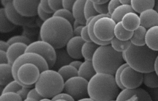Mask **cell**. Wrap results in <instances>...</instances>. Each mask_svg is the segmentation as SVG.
I'll return each mask as SVG.
<instances>
[{
  "mask_svg": "<svg viewBox=\"0 0 158 101\" xmlns=\"http://www.w3.org/2000/svg\"><path fill=\"white\" fill-rule=\"evenodd\" d=\"M144 84L151 89L158 87V75L154 71L143 73Z\"/></svg>",
  "mask_w": 158,
  "mask_h": 101,
  "instance_id": "obj_31",
  "label": "cell"
},
{
  "mask_svg": "<svg viewBox=\"0 0 158 101\" xmlns=\"http://www.w3.org/2000/svg\"><path fill=\"white\" fill-rule=\"evenodd\" d=\"M154 9L158 13V0L156 1V4H155V6H154Z\"/></svg>",
  "mask_w": 158,
  "mask_h": 101,
  "instance_id": "obj_61",
  "label": "cell"
},
{
  "mask_svg": "<svg viewBox=\"0 0 158 101\" xmlns=\"http://www.w3.org/2000/svg\"><path fill=\"white\" fill-rule=\"evenodd\" d=\"M116 22L110 17H103L98 19L93 28L96 38L101 41H110L114 37V28Z\"/></svg>",
  "mask_w": 158,
  "mask_h": 101,
  "instance_id": "obj_7",
  "label": "cell"
},
{
  "mask_svg": "<svg viewBox=\"0 0 158 101\" xmlns=\"http://www.w3.org/2000/svg\"><path fill=\"white\" fill-rule=\"evenodd\" d=\"M77 101H94V100L91 99V98L89 97H87V98H85V99H80V100H78Z\"/></svg>",
  "mask_w": 158,
  "mask_h": 101,
  "instance_id": "obj_59",
  "label": "cell"
},
{
  "mask_svg": "<svg viewBox=\"0 0 158 101\" xmlns=\"http://www.w3.org/2000/svg\"><path fill=\"white\" fill-rule=\"evenodd\" d=\"M149 94L152 97L153 101H158V87L152 89L149 91Z\"/></svg>",
  "mask_w": 158,
  "mask_h": 101,
  "instance_id": "obj_50",
  "label": "cell"
},
{
  "mask_svg": "<svg viewBox=\"0 0 158 101\" xmlns=\"http://www.w3.org/2000/svg\"><path fill=\"white\" fill-rule=\"evenodd\" d=\"M27 97L33 98V99L37 100L38 101L40 100L41 99L44 98L38 92V91H36V89L35 88H33L30 90V91L27 95Z\"/></svg>",
  "mask_w": 158,
  "mask_h": 101,
  "instance_id": "obj_45",
  "label": "cell"
},
{
  "mask_svg": "<svg viewBox=\"0 0 158 101\" xmlns=\"http://www.w3.org/2000/svg\"><path fill=\"white\" fill-rule=\"evenodd\" d=\"M96 73L92 61L85 60L78 70V76L85 78L88 81Z\"/></svg>",
  "mask_w": 158,
  "mask_h": 101,
  "instance_id": "obj_23",
  "label": "cell"
},
{
  "mask_svg": "<svg viewBox=\"0 0 158 101\" xmlns=\"http://www.w3.org/2000/svg\"><path fill=\"white\" fill-rule=\"evenodd\" d=\"M99 46V45L93 42V41L85 42L81 49L82 56L85 60L92 61L94 54Z\"/></svg>",
  "mask_w": 158,
  "mask_h": 101,
  "instance_id": "obj_28",
  "label": "cell"
},
{
  "mask_svg": "<svg viewBox=\"0 0 158 101\" xmlns=\"http://www.w3.org/2000/svg\"><path fill=\"white\" fill-rule=\"evenodd\" d=\"M120 5H121V3L120 2V0H110L109 1L108 3V11L109 14L110 15L112 14L114 10Z\"/></svg>",
  "mask_w": 158,
  "mask_h": 101,
  "instance_id": "obj_43",
  "label": "cell"
},
{
  "mask_svg": "<svg viewBox=\"0 0 158 101\" xmlns=\"http://www.w3.org/2000/svg\"><path fill=\"white\" fill-rule=\"evenodd\" d=\"M128 65L127 63H124L123 64H122V65L117 69V70L116 71L115 74V75H114L115 82H116L117 86H118V87H119L120 89H122V90H123V89H125V88L123 86V85H122V83H121V81H120V75H121V73H122L123 70L125 67H128Z\"/></svg>",
  "mask_w": 158,
  "mask_h": 101,
  "instance_id": "obj_38",
  "label": "cell"
},
{
  "mask_svg": "<svg viewBox=\"0 0 158 101\" xmlns=\"http://www.w3.org/2000/svg\"><path fill=\"white\" fill-rule=\"evenodd\" d=\"M27 46H28L27 44L20 42L14 43L10 45L7 50L6 51L8 63L12 65L15 60L19 57L25 53Z\"/></svg>",
  "mask_w": 158,
  "mask_h": 101,
  "instance_id": "obj_17",
  "label": "cell"
},
{
  "mask_svg": "<svg viewBox=\"0 0 158 101\" xmlns=\"http://www.w3.org/2000/svg\"><path fill=\"white\" fill-rule=\"evenodd\" d=\"M64 83L62 77L57 71L48 69L40 73L35 84V88L43 97L52 99L63 91Z\"/></svg>",
  "mask_w": 158,
  "mask_h": 101,
  "instance_id": "obj_5",
  "label": "cell"
},
{
  "mask_svg": "<svg viewBox=\"0 0 158 101\" xmlns=\"http://www.w3.org/2000/svg\"><path fill=\"white\" fill-rule=\"evenodd\" d=\"M131 44V43L130 40L129 41H122V40L117 39L115 37H114L110 41V45L112 47V48L115 50H116L117 52H120L125 51L128 48V47L130 46Z\"/></svg>",
  "mask_w": 158,
  "mask_h": 101,
  "instance_id": "obj_32",
  "label": "cell"
},
{
  "mask_svg": "<svg viewBox=\"0 0 158 101\" xmlns=\"http://www.w3.org/2000/svg\"><path fill=\"white\" fill-rule=\"evenodd\" d=\"M115 101H153L149 93L142 88L124 89L120 92Z\"/></svg>",
  "mask_w": 158,
  "mask_h": 101,
  "instance_id": "obj_13",
  "label": "cell"
},
{
  "mask_svg": "<svg viewBox=\"0 0 158 101\" xmlns=\"http://www.w3.org/2000/svg\"><path fill=\"white\" fill-rule=\"evenodd\" d=\"M82 63H83V62L80 61V60H73V62H72L70 65H71L72 66L76 68L77 70H78L79 68H80V67L81 65L82 64Z\"/></svg>",
  "mask_w": 158,
  "mask_h": 101,
  "instance_id": "obj_53",
  "label": "cell"
},
{
  "mask_svg": "<svg viewBox=\"0 0 158 101\" xmlns=\"http://www.w3.org/2000/svg\"><path fill=\"white\" fill-rule=\"evenodd\" d=\"M40 6L41 7V9L44 12H46V13L51 14H53L54 13V11L50 7V6L49 5V3H48V1H47V0H40Z\"/></svg>",
  "mask_w": 158,
  "mask_h": 101,
  "instance_id": "obj_44",
  "label": "cell"
},
{
  "mask_svg": "<svg viewBox=\"0 0 158 101\" xmlns=\"http://www.w3.org/2000/svg\"><path fill=\"white\" fill-rule=\"evenodd\" d=\"M145 42L149 48L158 52V25L147 30Z\"/></svg>",
  "mask_w": 158,
  "mask_h": 101,
  "instance_id": "obj_20",
  "label": "cell"
},
{
  "mask_svg": "<svg viewBox=\"0 0 158 101\" xmlns=\"http://www.w3.org/2000/svg\"><path fill=\"white\" fill-rule=\"evenodd\" d=\"M140 25L146 29L158 25V13L154 9H149L139 14Z\"/></svg>",
  "mask_w": 158,
  "mask_h": 101,
  "instance_id": "obj_16",
  "label": "cell"
},
{
  "mask_svg": "<svg viewBox=\"0 0 158 101\" xmlns=\"http://www.w3.org/2000/svg\"><path fill=\"white\" fill-rule=\"evenodd\" d=\"M121 22L125 29L134 31L140 26L139 16L136 12H129L123 16Z\"/></svg>",
  "mask_w": 158,
  "mask_h": 101,
  "instance_id": "obj_18",
  "label": "cell"
},
{
  "mask_svg": "<svg viewBox=\"0 0 158 101\" xmlns=\"http://www.w3.org/2000/svg\"><path fill=\"white\" fill-rule=\"evenodd\" d=\"M154 71L158 75V55L157 56L154 62Z\"/></svg>",
  "mask_w": 158,
  "mask_h": 101,
  "instance_id": "obj_55",
  "label": "cell"
},
{
  "mask_svg": "<svg viewBox=\"0 0 158 101\" xmlns=\"http://www.w3.org/2000/svg\"><path fill=\"white\" fill-rule=\"evenodd\" d=\"M48 3L54 12L63 8L62 1L61 0H49Z\"/></svg>",
  "mask_w": 158,
  "mask_h": 101,
  "instance_id": "obj_40",
  "label": "cell"
},
{
  "mask_svg": "<svg viewBox=\"0 0 158 101\" xmlns=\"http://www.w3.org/2000/svg\"><path fill=\"white\" fill-rule=\"evenodd\" d=\"M53 15L62 17V18L66 19L67 20H68L72 25L73 23V22L75 21L72 12L71 11L65 9L64 8L59 9V10H57L56 12H55L53 14Z\"/></svg>",
  "mask_w": 158,
  "mask_h": 101,
  "instance_id": "obj_36",
  "label": "cell"
},
{
  "mask_svg": "<svg viewBox=\"0 0 158 101\" xmlns=\"http://www.w3.org/2000/svg\"><path fill=\"white\" fill-rule=\"evenodd\" d=\"M39 101H52L51 100V99H48V98H43L42 99H41Z\"/></svg>",
  "mask_w": 158,
  "mask_h": 101,
  "instance_id": "obj_62",
  "label": "cell"
},
{
  "mask_svg": "<svg viewBox=\"0 0 158 101\" xmlns=\"http://www.w3.org/2000/svg\"><path fill=\"white\" fill-rule=\"evenodd\" d=\"M10 2V1H9V0H8V1H6V0H1V4H2V5L4 7H5L7 6V4L9 2Z\"/></svg>",
  "mask_w": 158,
  "mask_h": 101,
  "instance_id": "obj_58",
  "label": "cell"
},
{
  "mask_svg": "<svg viewBox=\"0 0 158 101\" xmlns=\"http://www.w3.org/2000/svg\"><path fill=\"white\" fill-rule=\"evenodd\" d=\"M15 25L7 18L4 7L0 8V31L9 33L15 29Z\"/></svg>",
  "mask_w": 158,
  "mask_h": 101,
  "instance_id": "obj_27",
  "label": "cell"
},
{
  "mask_svg": "<svg viewBox=\"0 0 158 101\" xmlns=\"http://www.w3.org/2000/svg\"><path fill=\"white\" fill-rule=\"evenodd\" d=\"M39 68L34 63H26L18 69L17 76L20 83L24 86L32 88L40 75Z\"/></svg>",
  "mask_w": 158,
  "mask_h": 101,
  "instance_id": "obj_10",
  "label": "cell"
},
{
  "mask_svg": "<svg viewBox=\"0 0 158 101\" xmlns=\"http://www.w3.org/2000/svg\"><path fill=\"white\" fill-rule=\"evenodd\" d=\"M156 4L155 0H131V6L136 13L141 14L142 12L154 9Z\"/></svg>",
  "mask_w": 158,
  "mask_h": 101,
  "instance_id": "obj_24",
  "label": "cell"
},
{
  "mask_svg": "<svg viewBox=\"0 0 158 101\" xmlns=\"http://www.w3.org/2000/svg\"><path fill=\"white\" fill-rule=\"evenodd\" d=\"M72 25L66 19L52 15L43 22L40 30L41 40L49 43L55 49L63 48L73 37Z\"/></svg>",
  "mask_w": 158,
  "mask_h": 101,
  "instance_id": "obj_1",
  "label": "cell"
},
{
  "mask_svg": "<svg viewBox=\"0 0 158 101\" xmlns=\"http://www.w3.org/2000/svg\"><path fill=\"white\" fill-rule=\"evenodd\" d=\"M93 3L98 4H104L106 3H108L109 2V0H92Z\"/></svg>",
  "mask_w": 158,
  "mask_h": 101,
  "instance_id": "obj_54",
  "label": "cell"
},
{
  "mask_svg": "<svg viewBox=\"0 0 158 101\" xmlns=\"http://www.w3.org/2000/svg\"><path fill=\"white\" fill-rule=\"evenodd\" d=\"M85 41L81 36H73L67 42L66 50L69 55L73 59H81L83 58L81 49Z\"/></svg>",
  "mask_w": 158,
  "mask_h": 101,
  "instance_id": "obj_15",
  "label": "cell"
},
{
  "mask_svg": "<svg viewBox=\"0 0 158 101\" xmlns=\"http://www.w3.org/2000/svg\"><path fill=\"white\" fill-rule=\"evenodd\" d=\"M133 31H130L125 29L122 22L117 23L114 28V35L117 39L122 41H129L131 38Z\"/></svg>",
  "mask_w": 158,
  "mask_h": 101,
  "instance_id": "obj_29",
  "label": "cell"
},
{
  "mask_svg": "<svg viewBox=\"0 0 158 101\" xmlns=\"http://www.w3.org/2000/svg\"><path fill=\"white\" fill-rule=\"evenodd\" d=\"M122 52L115 50L110 44L99 46L94 54L92 62L96 73L115 75L123 64Z\"/></svg>",
  "mask_w": 158,
  "mask_h": 101,
  "instance_id": "obj_4",
  "label": "cell"
},
{
  "mask_svg": "<svg viewBox=\"0 0 158 101\" xmlns=\"http://www.w3.org/2000/svg\"><path fill=\"white\" fill-rule=\"evenodd\" d=\"M146 32L147 29L140 25L133 31V36L130 40L131 43L137 46H143L146 45L145 36Z\"/></svg>",
  "mask_w": 158,
  "mask_h": 101,
  "instance_id": "obj_25",
  "label": "cell"
},
{
  "mask_svg": "<svg viewBox=\"0 0 158 101\" xmlns=\"http://www.w3.org/2000/svg\"><path fill=\"white\" fill-rule=\"evenodd\" d=\"M8 63V59L6 51L0 50V64Z\"/></svg>",
  "mask_w": 158,
  "mask_h": 101,
  "instance_id": "obj_49",
  "label": "cell"
},
{
  "mask_svg": "<svg viewBox=\"0 0 158 101\" xmlns=\"http://www.w3.org/2000/svg\"><path fill=\"white\" fill-rule=\"evenodd\" d=\"M57 72L61 75L64 82L71 78L78 76V70L71 65H67L59 69Z\"/></svg>",
  "mask_w": 158,
  "mask_h": 101,
  "instance_id": "obj_30",
  "label": "cell"
},
{
  "mask_svg": "<svg viewBox=\"0 0 158 101\" xmlns=\"http://www.w3.org/2000/svg\"><path fill=\"white\" fill-rule=\"evenodd\" d=\"M129 12H135L131 5L121 4L118 6L110 15V18L116 23L120 22L123 16Z\"/></svg>",
  "mask_w": 158,
  "mask_h": 101,
  "instance_id": "obj_26",
  "label": "cell"
},
{
  "mask_svg": "<svg viewBox=\"0 0 158 101\" xmlns=\"http://www.w3.org/2000/svg\"><path fill=\"white\" fill-rule=\"evenodd\" d=\"M38 17H40V18L43 21V22H45L46 20H47L48 19H49V18H51L53 14H48V13H46V12H44L42 9L41 7H40V4H39V6L38 7Z\"/></svg>",
  "mask_w": 158,
  "mask_h": 101,
  "instance_id": "obj_42",
  "label": "cell"
},
{
  "mask_svg": "<svg viewBox=\"0 0 158 101\" xmlns=\"http://www.w3.org/2000/svg\"><path fill=\"white\" fill-rule=\"evenodd\" d=\"M84 14L86 21L93 17L99 15L94 9L92 0H86L84 7Z\"/></svg>",
  "mask_w": 158,
  "mask_h": 101,
  "instance_id": "obj_33",
  "label": "cell"
},
{
  "mask_svg": "<svg viewBox=\"0 0 158 101\" xmlns=\"http://www.w3.org/2000/svg\"><path fill=\"white\" fill-rule=\"evenodd\" d=\"M57 99H64L67 101H75L70 95H69L67 93H65V92L59 93V94H57L56 95H55L53 98L51 99V100L52 101L57 100Z\"/></svg>",
  "mask_w": 158,
  "mask_h": 101,
  "instance_id": "obj_41",
  "label": "cell"
},
{
  "mask_svg": "<svg viewBox=\"0 0 158 101\" xmlns=\"http://www.w3.org/2000/svg\"><path fill=\"white\" fill-rule=\"evenodd\" d=\"M75 2V0H62V7L64 9L72 12Z\"/></svg>",
  "mask_w": 158,
  "mask_h": 101,
  "instance_id": "obj_47",
  "label": "cell"
},
{
  "mask_svg": "<svg viewBox=\"0 0 158 101\" xmlns=\"http://www.w3.org/2000/svg\"><path fill=\"white\" fill-rule=\"evenodd\" d=\"M81 25H81V24H80L78 22H77V21L75 20V21H74V22H73V23L72 24L73 29H75V28H76L77 27H78V26H81Z\"/></svg>",
  "mask_w": 158,
  "mask_h": 101,
  "instance_id": "obj_57",
  "label": "cell"
},
{
  "mask_svg": "<svg viewBox=\"0 0 158 101\" xmlns=\"http://www.w3.org/2000/svg\"><path fill=\"white\" fill-rule=\"evenodd\" d=\"M109 101H115V99H114V100H110Z\"/></svg>",
  "mask_w": 158,
  "mask_h": 101,
  "instance_id": "obj_64",
  "label": "cell"
},
{
  "mask_svg": "<svg viewBox=\"0 0 158 101\" xmlns=\"http://www.w3.org/2000/svg\"><path fill=\"white\" fill-rule=\"evenodd\" d=\"M25 52H34L42 56L47 62L49 69H52L56 60V49L49 43L38 40L27 46Z\"/></svg>",
  "mask_w": 158,
  "mask_h": 101,
  "instance_id": "obj_8",
  "label": "cell"
},
{
  "mask_svg": "<svg viewBox=\"0 0 158 101\" xmlns=\"http://www.w3.org/2000/svg\"><path fill=\"white\" fill-rule=\"evenodd\" d=\"M12 3L15 10L22 16L33 17L38 15L39 0H13Z\"/></svg>",
  "mask_w": 158,
  "mask_h": 101,
  "instance_id": "obj_14",
  "label": "cell"
},
{
  "mask_svg": "<svg viewBox=\"0 0 158 101\" xmlns=\"http://www.w3.org/2000/svg\"><path fill=\"white\" fill-rule=\"evenodd\" d=\"M0 101H23V99L17 92H6L1 94Z\"/></svg>",
  "mask_w": 158,
  "mask_h": 101,
  "instance_id": "obj_35",
  "label": "cell"
},
{
  "mask_svg": "<svg viewBox=\"0 0 158 101\" xmlns=\"http://www.w3.org/2000/svg\"><path fill=\"white\" fill-rule=\"evenodd\" d=\"M6 15L10 21L15 25L22 26L23 27H35L38 25L36 18L33 17H26L20 15L15 9L12 1H10L7 6L4 7Z\"/></svg>",
  "mask_w": 158,
  "mask_h": 101,
  "instance_id": "obj_11",
  "label": "cell"
},
{
  "mask_svg": "<svg viewBox=\"0 0 158 101\" xmlns=\"http://www.w3.org/2000/svg\"><path fill=\"white\" fill-rule=\"evenodd\" d=\"M26 63H31L35 64L39 68L40 72L49 69L48 64L46 60L42 56L34 52H25L19 57L12 65L14 78L18 82L19 81L17 76L18 69L22 65Z\"/></svg>",
  "mask_w": 158,
  "mask_h": 101,
  "instance_id": "obj_9",
  "label": "cell"
},
{
  "mask_svg": "<svg viewBox=\"0 0 158 101\" xmlns=\"http://www.w3.org/2000/svg\"><path fill=\"white\" fill-rule=\"evenodd\" d=\"M157 55V51L151 49L146 45L137 46L131 44L125 51L122 52L125 63L143 73L154 71V62Z\"/></svg>",
  "mask_w": 158,
  "mask_h": 101,
  "instance_id": "obj_3",
  "label": "cell"
},
{
  "mask_svg": "<svg viewBox=\"0 0 158 101\" xmlns=\"http://www.w3.org/2000/svg\"><path fill=\"white\" fill-rule=\"evenodd\" d=\"M108 3H106L104 4H98L93 3V5H94V9H96V10L98 12L99 14L107 15L110 16L108 11Z\"/></svg>",
  "mask_w": 158,
  "mask_h": 101,
  "instance_id": "obj_39",
  "label": "cell"
},
{
  "mask_svg": "<svg viewBox=\"0 0 158 101\" xmlns=\"http://www.w3.org/2000/svg\"><path fill=\"white\" fill-rule=\"evenodd\" d=\"M54 101H67V100H64V99H57V100H54Z\"/></svg>",
  "mask_w": 158,
  "mask_h": 101,
  "instance_id": "obj_63",
  "label": "cell"
},
{
  "mask_svg": "<svg viewBox=\"0 0 158 101\" xmlns=\"http://www.w3.org/2000/svg\"><path fill=\"white\" fill-rule=\"evenodd\" d=\"M56 60L55 64L52 68V70L55 71H58L59 68L62 67L70 65L72 62L74 60L67 53L66 49L60 48L56 49Z\"/></svg>",
  "mask_w": 158,
  "mask_h": 101,
  "instance_id": "obj_19",
  "label": "cell"
},
{
  "mask_svg": "<svg viewBox=\"0 0 158 101\" xmlns=\"http://www.w3.org/2000/svg\"><path fill=\"white\" fill-rule=\"evenodd\" d=\"M88 81L80 76L70 78L64 83L63 91L70 95L75 101L89 97Z\"/></svg>",
  "mask_w": 158,
  "mask_h": 101,
  "instance_id": "obj_6",
  "label": "cell"
},
{
  "mask_svg": "<svg viewBox=\"0 0 158 101\" xmlns=\"http://www.w3.org/2000/svg\"><path fill=\"white\" fill-rule=\"evenodd\" d=\"M114 75L96 73L88 81L89 97L94 101H109L116 99L120 93Z\"/></svg>",
  "mask_w": 158,
  "mask_h": 101,
  "instance_id": "obj_2",
  "label": "cell"
},
{
  "mask_svg": "<svg viewBox=\"0 0 158 101\" xmlns=\"http://www.w3.org/2000/svg\"><path fill=\"white\" fill-rule=\"evenodd\" d=\"M30 88L26 87H23L20 91H19L17 93L20 95V96L22 97L23 100L25 99L27 97V95L30 91Z\"/></svg>",
  "mask_w": 158,
  "mask_h": 101,
  "instance_id": "obj_48",
  "label": "cell"
},
{
  "mask_svg": "<svg viewBox=\"0 0 158 101\" xmlns=\"http://www.w3.org/2000/svg\"><path fill=\"white\" fill-rule=\"evenodd\" d=\"M9 46L10 45L7 43V41H4L2 40L0 41V50L6 52Z\"/></svg>",
  "mask_w": 158,
  "mask_h": 101,
  "instance_id": "obj_51",
  "label": "cell"
},
{
  "mask_svg": "<svg viewBox=\"0 0 158 101\" xmlns=\"http://www.w3.org/2000/svg\"><path fill=\"white\" fill-rule=\"evenodd\" d=\"M23 101H38L37 100L33 99V98H30V97H27L25 99L23 100Z\"/></svg>",
  "mask_w": 158,
  "mask_h": 101,
  "instance_id": "obj_60",
  "label": "cell"
},
{
  "mask_svg": "<svg viewBox=\"0 0 158 101\" xmlns=\"http://www.w3.org/2000/svg\"><path fill=\"white\" fill-rule=\"evenodd\" d=\"M120 81L125 89L138 88L143 82V73L128 65L123 70L120 75Z\"/></svg>",
  "mask_w": 158,
  "mask_h": 101,
  "instance_id": "obj_12",
  "label": "cell"
},
{
  "mask_svg": "<svg viewBox=\"0 0 158 101\" xmlns=\"http://www.w3.org/2000/svg\"><path fill=\"white\" fill-rule=\"evenodd\" d=\"M120 2L123 5H131V0H120Z\"/></svg>",
  "mask_w": 158,
  "mask_h": 101,
  "instance_id": "obj_56",
  "label": "cell"
},
{
  "mask_svg": "<svg viewBox=\"0 0 158 101\" xmlns=\"http://www.w3.org/2000/svg\"><path fill=\"white\" fill-rule=\"evenodd\" d=\"M85 25H81V26H79L77 27L76 28L73 29V36H80L82 28Z\"/></svg>",
  "mask_w": 158,
  "mask_h": 101,
  "instance_id": "obj_52",
  "label": "cell"
},
{
  "mask_svg": "<svg viewBox=\"0 0 158 101\" xmlns=\"http://www.w3.org/2000/svg\"><path fill=\"white\" fill-rule=\"evenodd\" d=\"M23 87H25V86H24L23 84H22L19 82H18L17 81L14 80V81H11L10 83H9L8 84H7L6 86L4 87L1 94L6 92H17Z\"/></svg>",
  "mask_w": 158,
  "mask_h": 101,
  "instance_id": "obj_34",
  "label": "cell"
},
{
  "mask_svg": "<svg viewBox=\"0 0 158 101\" xmlns=\"http://www.w3.org/2000/svg\"><path fill=\"white\" fill-rule=\"evenodd\" d=\"M85 2L86 0H75L72 10L75 20L78 22L82 25H86V20L84 14Z\"/></svg>",
  "mask_w": 158,
  "mask_h": 101,
  "instance_id": "obj_21",
  "label": "cell"
},
{
  "mask_svg": "<svg viewBox=\"0 0 158 101\" xmlns=\"http://www.w3.org/2000/svg\"><path fill=\"white\" fill-rule=\"evenodd\" d=\"M80 36L81 37V38L83 39V41L85 42H91L92 41L91 40V38L89 37V33H88V27L87 25H85L81 30V35Z\"/></svg>",
  "mask_w": 158,
  "mask_h": 101,
  "instance_id": "obj_46",
  "label": "cell"
},
{
  "mask_svg": "<svg viewBox=\"0 0 158 101\" xmlns=\"http://www.w3.org/2000/svg\"><path fill=\"white\" fill-rule=\"evenodd\" d=\"M15 80L12 74V66L9 63L0 64V85L6 86Z\"/></svg>",
  "mask_w": 158,
  "mask_h": 101,
  "instance_id": "obj_22",
  "label": "cell"
},
{
  "mask_svg": "<svg viewBox=\"0 0 158 101\" xmlns=\"http://www.w3.org/2000/svg\"><path fill=\"white\" fill-rule=\"evenodd\" d=\"M7 42L9 45H11L14 43L20 42V43L25 44L27 46H28L31 43L30 38H28V37L24 35H16V36H12L7 41Z\"/></svg>",
  "mask_w": 158,
  "mask_h": 101,
  "instance_id": "obj_37",
  "label": "cell"
}]
</instances>
